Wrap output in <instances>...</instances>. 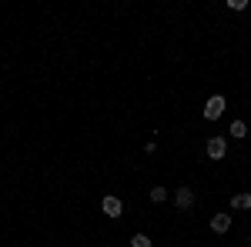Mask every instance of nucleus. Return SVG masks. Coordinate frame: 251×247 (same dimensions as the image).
<instances>
[{"label": "nucleus", "mask_w": 251, "mask_h": 247, "mask_svg": "<svg viewBox=\"0 0 251 247\" xmlns=\"http://www.w3.org/2000/svg\"><path fill=\"white\" fill-rule=\"evenodd\" d=\"M100 210H104V214H107V217H121V214H124V204H121V197H114V194H107V197H104V201H100Z\"/></svg>", "instance_id": "obj_4"}, {"label": "nucleus", "mask_w": 251, "mask_h": 247, "mask_svg": "<svg viewBox=\"0 0 251 247\" xmlns=\"http://www.w3.org/2000/svg\"><path fill=\"white\" fill-rule=\"evenodd\" d=\"M231 210H251V194H234L231 197Z\"/></svg>", "instance_id": "obj_6"}, {"label": "nucleus", "mask_w": 251, "mask_h": 247, "mask_svg": "<svg viewBox=\"0 0 251 247\" xmlns=\"http://www.w3.org/2000/svg\"><path fill=\"white\" fill-rule=\"evenodd\" d=\"M231 137L234 140H245V137H248V124H245V120H234L231 124Z\"/></svg>", "instance_id": "obj_7"}, {"label": "nucleus", "mask_w": 251, "mask_h": 247, "mask_svg": "<svg viewBox=\"0 0 251 247\" xmlns=\"http://www.w3.org/2000/svg\"><path fill=\"white\" fill-rule=\"evenodd\" d=\"M131 247H154V241H151L148 234H134V237H131Z\"/></svg>", "instance_id": "obj_8"}, {"label": "nucleus", "mask_w": 251, "mask_h": 247, "mask_svg": "<svg viewBox=\"0 0 251 247\" xmlns=\"http://www.w3.org/2000/svg\"><path fill=\"white\" fill-rule=\"evenodd\" d=\"M228 7H231V10H245V7H248V0H228Z\"/></svg>", "instance_id": "obj_10"}, {"label": "nucleus", "mask_w": 251, "mask_h": 247, "mask_svg": "<svg viewBox=\"0 0 251 247\" xmlns=\"http://www.w3.org/2000/svg\"><path fill=\"white\" fill-rule=\"evenodd\" d=\"M151 201L154 204H164L168 201V187H151Z\"/></svg>", "instance_id": "obj_9"}, {"label": "nucleus", "mask_w": 251, "mask_h": 247, "mask_svg": "<svg viewBox=\"0 0 251 247\" xmlns=\"http://www.w3.org/2000/svg\"><path fill=\"white\" fill-rule=\"evenodd\" d=\"M225 94H214V97H208V104H204V120H218V117L225 114Z\"/></svg>", "instance_id": "obj_2"}, {"label": "nucleus", "mask_w": 251, "mask_h": 247, "mask_svg": "<svg viewBox=\"0 0 251 247\" xmlns=\"http://www.w3.org/2000/svg\"><path fill=\"white\" fill-rule=\"evenodd\" d=\"M204 154H208L211 160H225V154H228V140H225L221 134L208 137V144H204Z\"/></svg>", "instance_id": "obj_1"}, {"label": "nucleus", "mask_w": 251, "mask_h": 247, "mask_svg": "<svg viewBox=\"0 0 251 247\" xmlns=\"http://www.w3.org/2000/svg\"><path fill=\"white\" fill-rule=\"evenodd\" d=\"M174 207L177 210H191L194 207V190L191 187H177L174 190Z\"/></svg>", "instance_id": "obj_3"}, {"label": "nucleus", "mask_w": 251, "mask_h": 247, "mask_svg": "<svg viewBox=\"0 0 251 247\" xmlns=\"http://www.w3.org/2000/svg\"><path fill=\"white\" fill-rule=\"evenodd\" d=\"M211 230L214 234H228V230H231V214H214L211 217Z\"/></svg>", "instance_id": "obj_5"}]
</instances>
